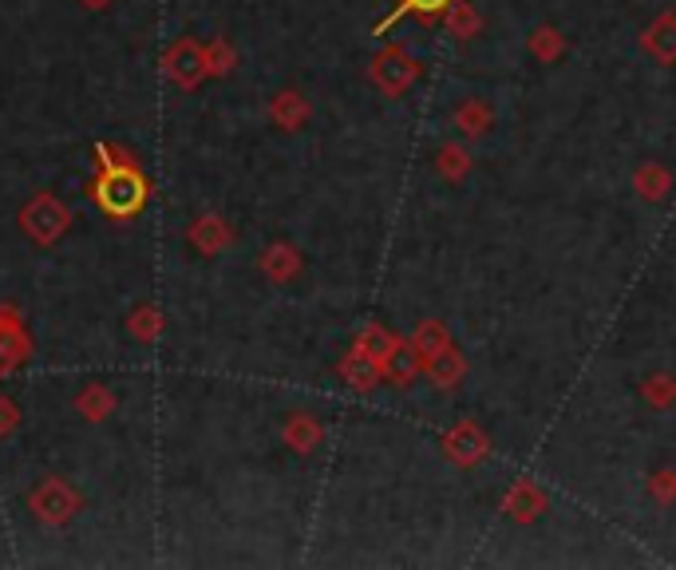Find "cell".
Masks as SVG:
<instances>
[{
	"label": "cell",
	"instance_id": "cell-1",
	"mask_svg": "<svg viewBox=\"0 0 676 570\" xmlns=\"http://www.w3.org/2000/svg\"><path fill=\"white\" fill-rule=\"evenodd\" d=\"M95 199L115 219H131V214L142 210V202H147V182L127 162H107L99 182H95Z\"/></svg>",
	"mask_w": 676,
	"mask_h": 570
},
{
	"label": "cell",
	"instance_id": "cell-2",
	"mask_svg": "<svg viewBox=\"0 0 676 570\" xmlns=\"http://www.w3.org/2000/svg\"><path fill=\"white\" fill-rule=\"evenodd\" d=\"M423 64L420 60L408 56V48L404 44H392L384 48L380 56L372 60V67H368V76H372V84L380 87L384 95H404L408 87L420 80Z\"/></svg>",
	"mask_w": 676,
	"mask_h": 570
},
{
	"label": "cell",
	"instance_id": "cell-3",
	"mask_svg": "<svg viewBox=\"0 0 676 570\" xmlns=\"http://www.w3.org/2000/svg\"><path fill=\"white\" fill-rule=\"evenodd\" d=\"M440 447H443V456H447L451 464L475 467V464H483V460L490 456V436H487V432H479V424L463 420V424H455L451 432H443Z\"/></svg>",
	"mask_w": 676,
	"mask_h": 570
},
{
	"label": "cell",
	"instance_id": "cell-4",
	"mask_svg": "<svg viewBox=\"0 0 676 570\" xmlns=\"http://www.w3.org/2000/svg\"><path fill=\"white\" fill-rule=\"evenodd\" d=\"M20 222H24V230H29L32 238H40V242H56L67 226V210L60 207L52 194H40L32 207H24Z\"/></svg>",
	"mask_w": 676,
	"mask_h": 570
},
{
	"label": "cell",
	"instance_id": "cell-5",
	"mask_svg": "<svg viewBox=\"0 0 676 570\" xmlns=\"http://www.w3.org/2000/svg\"><path fill=\"white\" fill-rule=\"evenodd\" d=\"M423 377L432 380L440 392L460 389L463 377H467V357L460 352V345L451 341L447 349H440L435 357H427V361H423Z\"/></svg>",
	"mask_w": 676,
	"mask_h": 570
},
{
	"label": "cell",
	"instance_id": "cell-6",
	"mask_svg": "<svg viewBox=\"0 0 676 570\" xmlns=\"http://www.w3.org/2000/svg\"><path fill=\"white\" fill-rule=\"evenodd\" d=\"M542 511H546V495L530 479H515L507 487V495H503V515L515 522H535L542 519Z\"/></svg>",
	"mask_w": 676,
	"mask_h": 570
},
{
	"label": "cell",
	"instance_id": "cell-7",
	"mask_svg": "<svg viewBox=\"0 0 676 570\" xmlns=\"http://www.w3.org/2000/svg\"><path fill=\"white\" fill-rule=\"evenodd\" d=\"M641 48L661 64H676V12H661L645 32H641Z\"/></svg>",
	"mask_w": 676,
	"mask_h": 570
},
{
	"label": "cell",
	"instance_id": "cell-8",
	"mask_svg": "<svg viewBox=\"0 0 676 570\" xmlns=\"http://www.w3.org/2000/svg\"><path fill=\"white\" fill-rule=\"evenodd\" d=\"M420 372H423V357L415 352V345L408 337H400L384 361V380H392L395 389H408V384H415Z\"/></svg>",
	"mask_w": 676,
	"mask_h": 570
},
{
	"label": "cell",
	"instance_id": "cell-9",
	"mask_svg": "<svg viewBox=\"0 0 676 570\" xmlns=\"http://www.w3.org/2000/svg\"><path fill=\"white\" fill-rule=\"evenodd\" d=\"M451 4H455V0H395L392 12H388V17L380 20V24H376V29H372V36H388V32H392L395 24H400V20H404V17L440 20L443 12L451 9Z\"/></svg>",
	"mask_w": 676,
	"mask_h": 570
},
{
	"label": "cell",
	"instance_id": "cell-10",
	"mask_svg": "<svg viewBox=\"0 0 676 570\" xmlns=\"http://www.w3.org/2000/svg\"><path fill=\"white\" fill-rule=\"evenodd\" d=\"M340 377H345V384L348 389H357V392H372L380 380H384V369L372 361V357H365L360 349H352L340 361Z\"/></svg>",
	"mask_w": 676,
	"mask_h": 570
},
{
	"label": "cell",
	"instance_id": "cell-11",
	"mask_svg": "<svg viewBox=\"0 0 676 570\" xmlns=\"http://www.w3.org/2000/svg\"><path fill=\"white\" fill-rule=\"evenodd\" d=\"M633 190H637L641 199L661 202L673 190V175H668L665 162H641L637 175H633Z\"/></svg>",
	"mask_w": 676,
	"mask_h": 570
},
{
	"label": "cell",
	"instance_id": "cell-12",
	"mask_svg": "<svg viewBox=\"0 0 676 570\" xmlns=\"http://www.w3.org/2000/svg\"><path fill=\"white\" fill-rule=\"evenodd\" d=\"M395 341H400V332L384 329V325H368V329L357 332V341H352V349H360L365 357H372L380 369H384L388 361V352L395 349Z\"/></svg>",
	"mask_w": 676,
	"mask_h": 570
},
{
	"label": "cell",
	"instance_id": "cell-13",
	"mask_svg": "<svg viewBox=\"0 0 676 570\" xmlns=\"http://www.w3.org/2000/svg\"><path fill=\"white\" fill-rule=\"evenodd\" d=\"M490 124H495V115H490L487 99H463L460 107H455V127H460L463 135H471V139H479V135L490 131Z\"/></svg>",
	"mask_w": 676,
	"mask_h": 570
},
{
	"label": "cell",
	"instance_id": "cell-14",
	"mask_svg": "<svg viewBox=\"0 0 676 570\" xmlns=\"http://www.w3.org/2000/svg\"><path fill=\"white\" fill-rule=\"evenodd\" d=\"M32 504H36V511L44 515L47 522H64L67 515H72V507H75V499H72V492H67V487H60L56 479H52V484H44L36 492V499H32Z\"/></svg>",
	"mask_w": 676,
	"mask_h": 570
},
{
	"label": "cell",
	"instance_id": "cell-15",
	"mask_svg": "<svg viewBox=\"0 0 676 570\" xmlns=\"http://www.w3.org/2000/svg\"><path fill=\"white\" fill-rule=\"evenodd\" d=\"M408 341H412L415 352H420L423 361H427V357H435L440 349H447V345H451V332H447V325H443L440 317H427V321L415 325Z\"/></svg>",
	"mask_w": 676,
	"mask_h": 570
},
{
	"label": "cell",
	"instance_id": "cell-16",
	"mask_svg": "<svg viewBox=\"0 0 676 570\" xmlns=\"http://www.w3.org/2000/svg\"><path fill=\"white\" fill-rule=\"evenodd\" d=\"M202 72H207V56H202V48H194V44H187V40H182V44L170 52V76L179 80V84H194Z\"/></svg>",
	"mask_w": 676,
	"mask_h": 570
},
{
	"label": "cell",
	"instance_id": "cell-17",
	"mask_svg": "<svg viewBox=\"0 0 676 570\" xmlns=\"http://www.w3.org/2000/svg\"><path fill=\"white\" fill-rule=\"evenodd\" d=\"M641 400L657 412L673 409L676 404V377L673 372H648V377L641 380Z\"/></svg>",
	"mask_w": 676,
	"mask_h": 570
},
{
	"label": "cell",
	"instance_id": "cell-18",
	"mask_svg": "<svg viewBox=\"0 0 676 570\" xmlns=\"http://www.w3.org/2000/svg\"><path fill=\"white\" fill-rule=\"evenodd\" d=\"M435 171L443 175L447 182H463L471 171V155L467 147H455V142H443L440 151H435Z\"/></svg>",
	"mask_w": 676,
	"mask_h": 570
},
{
	"label": "cell",
	"instance_id": "cell-19",
	"mask_svg": "<svg viewBox=\"0 0 676 570\" xmlns=\"http://www.w3.org/2000/svg\"><path fill=\"white\" fill-rule=\"evenodd\" d=\"M262 270L273 282H289L293 274H300V254L293 246H270L262 257Z\"/></svg>",
	"mask_w": 676,
	"mask_h": 570
},
{
	"label": "cell",
	"instance_id": "cell-20",
	"mask_svg": "<svg viewBox=\"0 0 676 570\" xmlns=\"http://www.w3.org/2000/svg\"><path fill=\"white\" fill-rule=\"evenodd\" d=\"M530 56L538 64H558L566 56V36L558 29H535L530 32Z\"/></svg>",
	"mask_w": 676,
	"mask_h": 570
},
{
	"label": "cell",
	"instance_id": "cell-21",
	"mask_svg": "<svg viewBox=\"0 0 676 570\" xmlns=\"http://www.w3.org/2000/svg\"><path fill=\"white\" fill-rule=\"evenodd\" d=\"M273 119L282 127H300L305 119H309V104H305V95H297V92H282L277 99H273Z\"/></svg>",
	"mask_w": 676,
	"mask_h": 570
},
{
	"label": "cell",
	"instance_id": "cell-22",
	"mask_svg": "<svg viewBox=\"0 0 676 570\" xmlns=\"http://www.w3.org/2000/svg\"><path fill=\"white\" fill-rule=\"evenodd\" d=\"M443 17H447V29L460 40H471L475 36V29H479V17H475V9H471V0H455Z\"/></svg>",
	"mask_w": 676,
	"mask_h": 570
},
{
	"label": "cell",
	"instance_id": "cell-23",
	"mask_svg": "<svg viewBox=\"0 0 676 570\" xmlns=\"http://www.w3.org/2000/svg\"><path fill=\"white\" fill-rule=\"evenodd\" d=\"M285 440H289L297 452H313V447H317V440H320V428L313 424L309 416H293L289 428H285Z\"/></svg>",
	"mask_w": 676,
	"mask_h": 570
},
{
	"label": "cell",
	"instance_id": "cell-24",
	"mask_svg": "<svg viewBox=\"0 0 676 570\" xmlns=\"http://www.w3.org/2000/svg\"><path fill=\"white\" fill-rule=\"evenodd\" d=\"M648 495H653L661 507L676 504V472L673 467H657V472L648 475Z\"/></svg>",
	"mask_w": 676,
	"mask_h": 570
},
{
	"label": "cell",
	"instance_id": "cell-25",
	"mask_svg": "<svg viewBox=\"0 0 676 570\" xmlns=\"http://www.w3.org/2000/svg\"><path fill=\"white\" fill-rule=\"evenodd\" d=\"M225 238H230V230H225V222H218V219H202L194 226V242L202 250H218V246H225Z\"/></svg>",
	"mask_w": 676,
	"mask_h": 570
},
{
	"label": "cell",
	"instance_id": "cell-26",
	"mask_svg": "<svg viewBox=\"0 0 676 570\" xmlns=\"http://www.w3.org/2000/svg\"><path fill=\"white\" fill-rule=\"evenodd\" d=\"M80 404H84V412H92V416L99 420V412H107V404H112V400H107L99 389H92V392H84V400H80Z\"/></svg>",
	"mask_w": 676,
	"mask_h": 570
},
{
	"label": "cell",
	"instance_id": "cell-27",
	"mask_svg": "<svg viewBox=\"0 0 676 570\" xmlns=\"http://www.w3.org/2000/svg\"><path fill=\"white\" fill-rule=\"evenodd\" d=\"M135 332H139V337H150V332H159V314H150V309L135 314Z\"/></svg>",
	"mask_w": 676,
	"mask_h": 570
},
{
	"label": "cell",
	"instance_id": "cell-28",
	"mask_svg": "<svg viewBox=\"0 0 676 570\" xmlns=\"http://www.w3.org/2000/svg\"><path fill=\"white\" fill-rule=\"evenodd\" d=\"M87 4H92V9H99V4H104V0H87Z\"/></svg>",
	"mask_w": 676,
	"mask_h": 570
}]
</instances>
